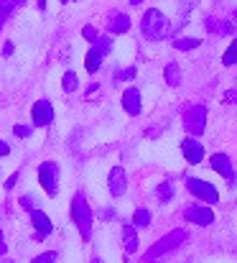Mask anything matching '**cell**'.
<instances>
[{
  "label": "cell",
  "instance_id": "1",
  "mask_svg": "<svg viewBox=\"0 0 237 263\" xmlns=\"http://www.w3.org/2000/svg\"><path fill=\"white\" fill-rule=\"evenodd\" d=\"M141 31L148 41H163L171 36V23L168 18L158 10V8H148L143 13V21H141Z\"/></svg>",
  "mask_w": 237,
  "mask_h": 263
},
{
  "label": "cell",
  "instance_id": "2",
  "mask_svg": "<svg viewBox=\"0 0 237 263\" xmlns=\"http://www.w3.org/2000/svg\"><path fill=\"white\" fill-rule=\"evenodd\" d=\"M186 230L184 228H176V230H171L168 235H163L158 243H153L151 248H148V253H146V261L148 263H153V261H158L161 256H166V253H171V251H176L184 240H186Z\"/></svg>",
  "mask_w": 237,
  "mask_h": 263
},
{
  "label": "cell",
  "instance_id": "3",
  "mask_svg": "<svg viewBox=\"0 0 237 263\" xmlns=\"http://www.w3.org/2000/svg\"><path fill=\"white\" fill-rule=\"evenodd\" d=\"M110 49H112V36H110V33H100V39L92 44V49H89L87 57H84V69H87L89 74L100 72L105 57L110 54Z\"/></svg>",
  "mask_w": 237,
  "mask_h": 263
},
{
  "label": "cell",
  "instance_id": "4",
  "mask_svg": "<svg viewBox=\"0 0 237 263\" xmlns=\"http://www.w3.org/2000/svg\"><path fill=\"white\" fill-rule=\"evenodd\" d=\"M72 222L77 225L79 235L84 240L92 238V210H89V204H87V199L82 194H77L72 199Z\"/></svg>",
  "mask_w": 237,
  "mask_h": 263
},
{
  "label": "cell",
  "instance_id": "5",
  "mask_svg": "<svg viewBox=\"0 0 237 263\" xmlns=\"http://www.w3.org/2000/svg\"><path fill=\"white\" fill-rule=\"evenodd\" d=\"M186 189H189V194H194V197H196L199 202H204V204H217V202H220L217 186L209 184V181H204V179L189 176V179H186Z\"/></svg>",
  "mask_w": 237,
  "mask_h": 263
},
{
  "label": "cell",
  "instance_id": "6",
  "mask_svg": "<svg viewBox=\"0 0 237 263\" xmlns=\"http://www.w3.org/2000/svg\"><path fill=\"white\" fill-rule=\"evenodd\" d=\"M184 128L191 138H199L207 128V107L204 105H194L184 112Z\"/></svg>",
  "mask_w": 237,
  "mask_h": 263
},
{
  "label": "cell",
  "instance_id": "7",
  "mask_svg": "<svg viewBox=\"0 0 237 263\" xmlns=\"http://www.w3.org/2000/svg\"><path fill=\"white\" fill-rule=\"evenodd\" d=\"M36 174H38V184L44 186V192L49 197H54L56 189H59V164L56 161H44Z\"/></svg>",
  "mask_w": 237,
  "mask_h": 263
},
{
  "label": "cell",
  "instance_id": "8",
  "mask_svg": "<svg viewBox=\"0 0 237 263\" xmlns=\"http://www.w3.org/2000/svg\"><path fill=\"white\" fill-rule=\"evenodd\" d=\"M184 217L189 222H194V225H202V228L214 222V212L209 207H204V204H186L184 207Z\"/></svg>",
  "mask_w": 237,
  "mask_h": 263
},
{
  "label": "cell",
  "instance_id": "9",
  "mask_svg": "<svg viewBox=\"0 0 237 263\" xmlns=\"http://www.w3.org/2000/svg\"><path fill=\"white\" fill-rule=\"evenodd\" d=\"M31 120H33L36 128L49 125V123L54 120V105H51L49 100H38V102H33V107H31Z\"/></svg>",
  "mask_w": 237,
  "mask_h": 263
},
{
  "label": "cell",
  "instance_id": "10",
  "mask_svg": "<svg viewBox=\"0 0 237 263\" xmlns=\"http://www.w3.org/2000/svg\"><path fill=\"white\" fill-rule=\"evenodd\" d=\"M31 225H33V230H36L33 240H46V238L51 235V230H54L51 220H49L46 212H41V210H31Z\"/></svg>",
  "mask_w": 237,
  "mask_h": 263
},
{
  "label": "cell",
  "instance_id": "11",
  "mask_svg": "<svg viewBox=\"0 0 237 263\" xmlns=\"http://www.w3.org/2000/svg\"><path fill=\"white\" fill-rule=\"evenodd\" d=\"M181 151H184V159L189 161V164H202L204 161V146H202V141H196V138H184L181 141Z\"/></svg>",
  "mask_w": 237,
  "mask_h": 263
},
{
  "label": "cell",
  "instance_id": "12",
  "mask_svg": "<svg viewBox=\"0 0 237 263\" xmlns=\"http://www.w3.org/2000/svg\"><path fill=\"white\" fill-rule=\"evenodd\" d=\"M107 186H110V194L112 197H123L128 192V174L123 166H115L110 172V179H107Z\"/></svg>",
  "mask_w": 237,
  "mask_h": 263
},
{
  "label": "cell",
  "instance_id": "13",
  "mask_svg": "<svg viewBox=\"0 0 237 263\" xmlns=\"http://www.w3.org/2000/svg\"><path fill=\"white\" fill-rule=\"evenodd\" d=\"M107 31H110V36L128 33V31H130V15H128V13H120V10L110 13V18H107Z\"/></svg>",
  "mask_w": 237,
  "mask_h": 263
},
{
  "label": "cell",
  "instance_id": "14",
  "mask_svg": "<svg viewBox=\"0 0 237 263\" xmlns=\"http://www.w3.org/2000/svg\"><path fill=\"white\" fill-rule=\"evenodd\" d=\"M209 164H212V169H214L217 174L225 176L230 184L235 181V169H232V161H230V156H227V154H222V151H220V154H214Z\"/></svg>",
  "mask_w": 237,
  "mask_h": 263
},
{
  "label": "cell",
  "instance_id": "15",
  "mask_svg": "<svg viewBox=\"0 0 237 263\" xmlns=\"http://www.w3.org/2000/svg\"><path fill=\"white\" fill-rule=\"evenodd\" d=\"M123 107L128 115H141L143 110V97H141V89L135 87H128L123 92Z\"/></svg>",
  "mask_w": 237,
  "mask_h": 263
},
{
  "label": "cell",
  "instance_id": "16",
  "mask_svg": "<svg viewBox=\"0 0 237 263\" xmlns=\"http://www.w3.org/2000/svg\"><path fill=\"white\" fill-rule=\"evenodd\" d=\"M163 77H166V85L168 87H179L181 85V69H179V64H166V72H163Z\"/></svg>",
  "mask_w": 237,
  "mask_h": 263
},
{
  "label": "cell",
  "instance_id": "17",
  "mask_svg": "<svg viewBox=\"0 0 237 263\" xmlns=\"http://www.w3.org/2000/svg\"><path fill=\"white\" fill-rule=\"evenodd\" d=\"M123 238H125V251L128 253H135L138 251V235H135V228L133 225H125L123 228Z\"/></svg>",
  "mask_w": 237,
  "mask_h": 263
},
{
  "label": "cell",
  "instance_id": "18",
  "mask_svg": "<svg viewBox=\"0 0 237 263\" xmlns=\"http://www.w3.org/2000/svg\"><path fill=\"white\" fill-rule=\"evenodd\" d=\"M199 46H202V39H186V36L173 39V49H179V51H191V49H199Z\"/></svg>",
  "mask_w": 237,
  "mask_h": 263
},
{
  "label": "cell",
  "instance_id": "19",
  "mask_svg": "<svg viewBox=\"0 0 237 263\" xmlns=\"http://www.w3.org/2000/svg\"><path fill=\"white\" fill-rule=\"evenodd\" d=\"M156 199L158 202H171L173 199V184L171 181H163L156 189Z\"/></svg>",
  "mask_w": 237,
  "mask_h": 263
},
{
  "label": "cell",
  "instance_id": "20",
  "mask_svg": "<svg viewBox=\"0 0 237 263\" xmlns=\"http://www.w3.org/2000/svg\"><path fill=\"white\" fill-rule=\"evenodd\" d=\"M151 225V212L148 210H135L133 212V228H148Z\"/></svg>",
  "mask_w": 237,
  "mask_h": 263
},
{
  "label": "cell",
  "instance_id": "21",
  "mask_svg": "<svg viewBox=\"0 0 237 263\" xmlns=\"http://www.w3.org/2000/svg\"><path fill=\"white\" fill-rule=\"evenodd\" d=\"M77 85H79V80H77V74L69 69V72H64V80H62V89L64 92H74L77 89Z\"/></svg>",
  "mask_w": 237,
  "mask_h": 263
},
{
  "label": "cell",
  "instance_id": "22",
  "mask_svg": "<svg viewBox=\"0 0 237 263\" xmlns=\"http://www.w3.org/2000/svg\"><path fill=\"white\" fill-rule=\"evenodd\" d=\"M138 69L135 67H125V69H117L115 72V82H128V80H135Z\"/></svg>",
  "mask_w": 237,
  "mask_h": 263
},
{
  "label": "cell",
  "instance_id": "23",
  "mask_svg": "<svg viewBox=\"0 0 237 263\" xmlns=\"http://www.w3.org/2000/svg\"><path fill=\"white\" fill-rule=\"evenodd\" d=\"M235 62H237V49H235V44H232V46H227V51L222 57V64L225 67H235Z\"/></svg>",
  "mask_w": 237,
  "mask_h": 263
},
{
  "label": "cell",
  "instance_id": "24",
  "mask_svg": "<svg viewBox=\"0 0 237 263\" xmlns=\"http://www.w3.org/2000/svg\"><path fill=\"white\" fill-rule=\"evenodd\" d=\"M82 36H84L89 44H94V41L100 39V31H97L94 26H84V28H82Z\"/></svg>",
  "mask_w": 237,
  "mask_h": 263
},
{
  "label": "cell",
  "instance_id": "25",
  "mask_svg": "<svg viewBox=\"0 0 237 263\" xmlns=\"http://www.w3.org/2000/svg\"><path fill=\"white\" fill-rule=\"evenodd\" d=\"M207 28H209L212 33H222V21H217V18H207Z\"/></svg>",
  "mask_w": 237,
  "mask_h": 263
},
{
  "label": "cell",
  "instance_id": "26",
  "mask_svg": "<svg viewBox=\"0 0 237 263\" xmlns=\"http://www.w3.org/2000/svg\"><path fill=\"white\" fill-rule=\"evenodd\" d=\"M31 263H56V253H54V251H49V253H44V256L33 258Z\"/></svg>",
  "mask_w": 237,
  "mask_h": 263
},
{
  "label": "cell",
  "instance_id": "27",
  "mask_svg": "<svg viewBox=\"0 0 237 263\" xmlns=\"http://www.w3.org/2000/svg\"><path fill=\"white\" fill-rule=\"evenodd\" d=\"M13 133H15V138H28V136H31V128H28V125H15Z\"/></svg>",
  "mask_w": 237,
  "mask_h": 263
},
{
  "label": "cell",
  "instance_id": "28",
  "mask_svg": "<svg viewBox=\"0 0 237 263\" xmlns=\"http://www.w3.org/2000/svg\"><path fill=\"white\" fill-rule=\"evenodd\" d=\"M13 51H15V49H13V44L8 41V44L3 46V57H13Z\"/></svg>",
  "mask_w": 237,
  "mask_h": 263
},
{
  "label": "cell",
  "instance_id": "29",
  "mask_svg": "<svg viewBox=\"0 0 237 263\" xmlns=\"http://www.w3.org/2000/svg\"><path fill=\"white\" fill-rule=\"evenodd\" d=\"M21 207H26V210H33V199H31V197H23V199H21Z\"/></svg>",
  "mask_w": 237,
  "mask_h": 263
},
{
  "label": "cell",
  "instance_id": "30",
  "mask_svg": "<svg viewBox=\"0 0 237 263\" xmlns=\"http://www.w3.org/2000/svg\"><path fill=\"white\" fill-rule=\"evenodd\" d=\"M8 154H10V146H8L5 141H0V159H3V156H8Z\"/></svg>",
  "mask_w": 237,
  "mask_h": 263
},
{
  "label": "cell",
  "instance_id": "31",
  "mask_svg": "<svg viewBox=\"0 0 237 263\" xmlns=\"http://www.w3.org/2000/svg\"><path fill=\"white\" fill-rule=\"evenodd\" d=\"M15 181H18V174H13L8 181H5V189H13V186H15Z\"/></svg>",
  "mask_w": 237,
  "mask_h": 263
},
{
  "label": "cell",
  "instance_id": "32",
  "mask_svg": "<svg viewBox=\"0 0 237 263\" xmlns=\"http://www.w3.org/2000/svg\"><path fill=\"white\" fill-rule=\"evenodd\" d=\"M5 256V238H3V230H0V258Z\"/></svg>",
  "mask_w": 237,
  "mask_h": 263
},
{
  "label": "cell",
  "instance_id": "33",
  "mask_svg": "<svg viewBox=\"0 0 237 263\" xmlns=\"http://www.w3.org/2000/svg\"><path fill=\"white\" fill-rule=\"evenodd\" d=\"M38 10H46V0H38Z\"/></svg>",
  "mask_w": 237,
  "mask_h": 263
},
{
  "label": "cell",
  "instance_id": "34",
  "mask_svg": "<svg viewBox=\"0 0 237 263\" xmlns=\"http://www.w3.org/2000/svg\"><path fill=\"white\" fill-rule=\"evenodd\" d=\"M128 3H130V5H141L143 0H128Z\"/></svg>",
  "mask_w": 237,
  "mask_h": 263
},
{
  "label": "cell",
  "instance_id": "35",
  "mask_svg": "<svg viewBox=\"0 0 237 263\" xmlns=\"http://www.w3.org/2000/svg\"><path fill=\"white\" fill-rule=\"evenodd\" d=\"M92 263H102V261H97V258H94V261H92Z\"/></svg>",
  "mask_w": 237,
  "mask_h": 263
},
{
  "label": "cell",
  "instance_id": "36",
  "mask_svg": "<svg viewBox=\"0 0 237 263\" xmlns=\"http://www.w3.org/2000/svg\"><path fill=\"white\" fill-rule=\"evenodd\" d=\"M62 3H69V0H62Z\"/></svg>",
  "mask_w": 237,
  "mask_h": 263
}]
</instances>
